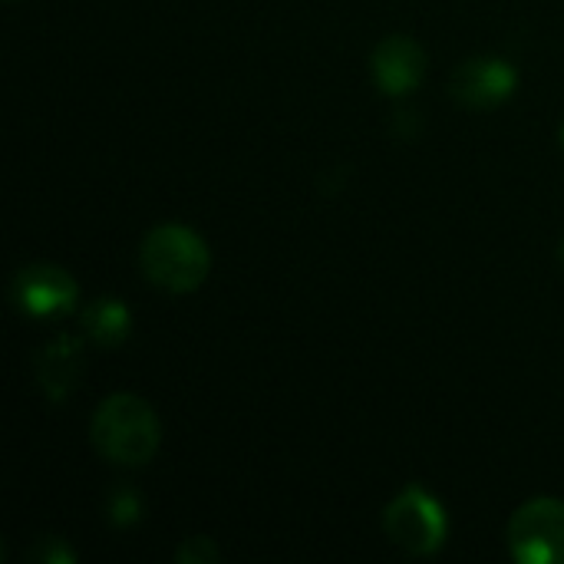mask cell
<instances>
[{
	"label": "cell",
	"mask_w": 564,
	"mask_h": 564,
	"mask_svg": "<svg viewBox=\"0 0 564 564\" xmlns=\"http://www.w3.org/2000/svg\"><path fill=\"white\" fill-rule=\"evenodd\" d=\"M562 149H564V126H562Z\"/></svg>",
	"instance_id": "14"
},
{
	"label": "cell",
	"mask_w": 564,
	"mask_h": 564,
	"mask_svg": "<svg viewBox=\"0 0 564 564\" xmlns=\"http://www.w3.org/2000/svg\"><path fill=\"white\" fill-rule=\"evenodd\" d=\"M516 86H519V73L512 69V63L499 56L463 59L449 79V93L469 109H492L506 102L516 93Z\"/></svg>",
	"instance_id": "6"
},
{
	"label": "cell",
	"mask_w": 564,
	"mask_h": 564,
	"mask_svg": "<svg viewBox=\"0 0 564 564\" xmlns=\"http://www.w3.org/2000/svg\"><path fill=\"white\" fill-rule=\"evenodd\" d=\"M509 549L522 564H564V502L532 499L509 522Z\"/></svg>",
	"instance_id": "4"
},
{
	"label": "cell",
	"mask_w": 564,
	"mask_h": 564,
	"mask_svg": "<svg viewBox=\"0 0 564 564\" xmlns=\"http://www.w3.org/2000/svg\"><path fill=\"white\" fill-rule=\"evenodd\" d=\"M89 433L96 453L116 466H145L162 443V426L155 410L132 393H116L102 400Z\"/></svg>",
	"instance_id": "1"
},
{
	"label": "cell",
	"mask_w": 564,
	"mask_h": 564,
	"mask_svg": "<svg viewBox=\"0 0 564 564\" xmlns=\"http://www.w3.org/2000/svg\"><path fill=\"white\" fill-rule=\"evenodd\" d=\"M30 558L40 564H69L73 552L63 545V539H40L30 552Z\"/></svg>",
	"instance_id": "12"
},
{
	"label": "cell",
	"mask_w": 564,
	"mask_h": 564,
	"mask_svg": "<svg viewBox=\"0 0 564 564\" xmlns=\"http://www.w3.org/2000/svg\"><path fill=\"white\" fill-rule=\"evenodd\" d=\"M139 264L142 274L172 294H188L195 291L212 268V254L208 245L202 241V235H195L185 225H155L142 248H139Z\"/></svg>",
	"instance_id": "2"
},
{
	"label": "cell",
	"mask_w": 564,
	"mask_h": 564,
	"mask_svg": "<svg viewBox=\"0 0 564 564\" xmlns=\"http://www.w3.org/2000/svg\"><path fill=\"white\" fill-rule=\"evenodd\" d=\"M33 367H36V380H40L43 393H46L53 403H59V400L73 390V383H76V377H79V370H83L79 340L59 334L56 340H50V344L36 354Z\"/></svg>",
	"instance_id": "8"
},
{
	"label": "cell",
	"mask_w": 564,
	"mask_h": 564,
	"mask_svg": "<svg viewBox=\"0 0 564 564\" xmlns=\"http://www.w3.org/2000/svg\"><path fill=\"white\" fill-rule=\"evenodd\" d=\"M83 330L99 347H119L129 337V307L119 297H96L83 307Z\"/></svg>",
	"instance_id": "9"
},
{
	"label": "cell",
	"mask_w": 564,
	"mask_h": 564,
	"mask_svg": "<svg viewBox=\"0 0 564 564\" xmlns=\"http://www.w3.org/2000/svg\"><path fill=\"white\" fill-rule=\"evenodd\" d=\"M558 254H562V261H564V241H562V251H558Z\"/></svg>",
	"instance_id": "13"
},
{
	"label": "cell",
	"mask_w": 564,
	"mask_h": 564,
	"mask_svg": "<svg viewBox=\"0 0 564 564\" xmlns=\"http://www.w3.org/2000/svg\"><path fill=\"white\" fill-rule=\"evenodd\" d=\"M106 519L119 529L126 525H135L142 519V496L126 486V482H116L109 492H106Z\"/></svg>",
	"instance_id": "10"
},
{
	"label": "cell",
	"mask_w": 564,
	"mask_h": 564,
	"mask_svg": "<svg viewBox=\"0 0 564 564\" xmlns=\"http://www.w3.org/2000/svg\"><path fill=\"white\" fill-rule=\"evenodd\" d=\"M373 79L387 96H406L420 86L423 73H426V53L423 46L406 36V33H393L383 36L373 50Z\"/></svg>",
	"instance_id": "7"
},
{
	"label": "cell",
	"mask_w": 564,
	"mask_h": 564,
	"mask_svg": "<svg viewBox=\"0 0 564 564\" xmlns=\"http://www.w3.org/2000/svg\"><path fill=\"white\" fill-rule=\"evenodd\" d=\"M387 535L413 558L436 555L446 542V516L443 506L423 489L406 486L383 512Z\"/></svg>",
	"instance_id": "3"
},
{
	"label": "cell",
	"mask_w": 564,
	"mask_h": 564,
	"mask_svg": "<svg viewBox=\"0 0 564 564\" xmlns=\"http://www.w3.org/2000/svg\"><path fill=\"white\" fill-rule=\"evenodd\" d=\"M10 297L26 317H63L76 307L79 288L73 274L56 264H26L13 274Z\"/></svg>",
	"instance_id": "5"
},
{
	"label": "cell",
	"mask_w": 564,
	"mask_h": 564,
	"mask_svg": "<svg viewBox=\"0 0 564 564\" xmlns=\"http://www.w3.org/2000/svg\"><path fill=\"white\" fill-rule=\"evenodd\" d=\"M221 558V552L215 549L212 539L205 535H195V539H185L175 552V562L178 564H215Z\"/></svg>",
	"instance_id": "11"
}]
</instances>
